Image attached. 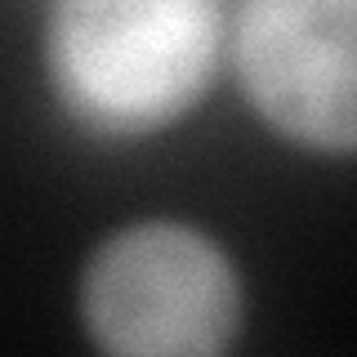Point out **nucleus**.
I'll list each match as a JSON object with an SVG mask.
<instances>
[{
    "instance_id": "f03ea898",
    "label": "nucleus",
    "mask_w": 357,
    "mask_h": 357,
    "mask_svg": "<svg viewBox=\"0 0 357 357\" xmlns=\"http://www.w3.org/2000/svg\"><path fill=\"white\" fill-rule=\"evenodd\" d=\"M76 312L112 357H219L241 340L245 286L210 232L139 219L89 250Z\"/></svg>"
},
{
    "instance_id": "f257e3e1",
    "label": "nucleus",
    "mask_w": 357,
    "mask_h": 357,
    "mask_svg": "<svg viewBox=\"0 0 357 357\" xmlns=\"http://www.w3.org/2000/svg\"><path fill=\"white\" fill-rule=\"evenodd\" d=\"M45 81L81 134L130 143L178 126L228 54L223 0H50Z\"/></svg>"
},
{
    "instance_id": "7ed1b4c3",
    "label": "nucleus",
    "mask_w": 357,
    "mask_h": 357,
    "mask_svg": "<svg viewBox=\"0 0 357 357\" xmlns=\"http://www.w3.org/2000/svg\"><path fill=\"white\" fill-rule=\"evenodd\" d=\"M357 0H241L228 31L245 103L282 143L353 156Z\"/></svg>"
}]
</instances>
